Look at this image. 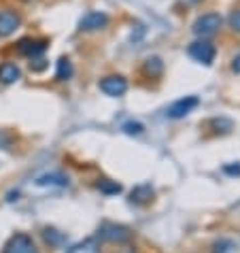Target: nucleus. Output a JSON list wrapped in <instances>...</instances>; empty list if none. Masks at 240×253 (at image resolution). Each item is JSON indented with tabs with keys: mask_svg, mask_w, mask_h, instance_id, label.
Masks as SVG:
<instances>
[{
	"mask_svg": "<svg viewBox=\"0 0 240 253\" xmlns=\"http://www.w3.org/2000/svg\"><path fill=\"white\" fill-rule=\"evenodd\" d=\"M221 28V15L219 13H206V15L198 17L194 24V32L198 37H210Z\"/></svg>",
	"mask_w": 240,
	"mask_h": 253,
	"instance_id": "f257e3e1",
	"label": "nucleus"
},
{
	"mask_svg": "<svg viewBox=\"0 0 240 253\" xmlns=\"http://www.w3.org/2000/svg\"><path fill=\"white\" fill-rule=\"evenodd\" d=\"M109 24V15L102 11H89L81 17L79 22V30L81 32H96V30H102L104 26Z\"/></svg>",
	"mask_w": 240,
	"mask_h": 253,
	"instance_id": "f03ea898",
	"label": "nucleus"
},
{
	"mask_svg": "<svg viewBox=\"0 0 240 253\" xmlns=\"http://www.w3.org/2000/svg\"><path fill=\"white\" fill-rule=\"evenodd\" d=\"M2 253H39V249L28 234H15V236H11V241L4 245Z\"/></svg>",
	"mask_w": 240,
	"mask_h": 253,
	"instance_id": "7ed1b4c3",
	"label": "nucleus"
},
{
	"mask_svg": "<svg viewBox=\"0 0 240 253\" xmlns=\"http://www.w3.org/2000/svg\"><path fill=\"white\" fill-rule=\"evenodd\" d=\"M100 89L107 96L117 98V96H123L125 92H128V81H125L123 77H119V75L104 77V79L100 81Z\"/></svg>",
	"mask_w": 240,
	"mask_h": 253,
	"instance_id": "20e7f679",
	"label": "nucleus"
},
{
	"mask_svg": "<svg viewBox=\"0 0 240 253\" xmlns=\"http://www.w3.org/2000/svg\"><path fill=\"white\" fill-rule=\"evenodd\" d=\"M100 236L107 238V241L111 243H125L132 238V232L130 228L125 226H117V223H104V226L100 228Z\"/></svg>",
	"mask_w": 240,
	"mask_h": 253,
	"instance_id": "39448f33",
	"label": "nucleus"
},
{
	"mask_svg": "<svg viewBox=\"0 0 240 253\" xmlns=\"http://www.w3.org/2000/svg\"><path fill=\"white\" fill-rule=\"evenodd\" d=\"M189 55L196 62H202V64H210L215 60V47L206 43V41H198V43L189 45Z\"/></svg>",
	"mask_w": 240,
	"mask_h": 253,
	"instance_id": "423d86ee",
	"label": "nucleus"
},
{
	"mask_svg": "<svg viewBox=\"0 0 240 253\" xmlns=\"http://www.w3.org/2000/svg\"><path fill=\"white\" fill-rule=\"evenodd\" d=\"M19 24H22V17L15 11H9V9L0 11V37L13 34L19 28Z\"/></svg>",
	"mask_w": 240,
	"mask_h": 253,
	"instance_id": "0eeeda50",
	"label": "nucleus"
},
{
	"mask_svg": "<svg viewBox=\"0 0 240 253\" xmlns=\"http://www.w3.org/2000/svg\"><path fill=\"white\" fill-rule=\"evenodd\" d=\"M198 104V98L196 96H187V98H181V100H176L174 104H170L168 107V117H172V119H181V117H185L189 111H192L194 107Z\"/></svg>",
	"mask_w": 240,
	"mask_h": 253,
	"instance_id": "6e6552de",
	"label": "nucleus"
},
{
	"mask_svg": "<svg viewBox=\"0 0 240 253\" xmlns=\"http://www.w3.org/2000/svg\"><path fill=\"white\" fill-rule=\"evenodd\" d=\"M17 49L22 51L24 55H28V58H37L39 53H43L47 49V41H37V39H24L19 41Z\"/></svg>",
	"mask_w": 240,
	"mask_h": 253,
	"instance_id": "1a4fd4ad",
	"label": "nucleus"
},
{
	"mask_svg": "<svg viewBox=\"0 0 240 253\" xmlns=\"http://www.w3.org/2000/svg\"><path fill=\"white\" fill-rule=\"evenodd\" d=\"M22 73H19L17 64H11V62H4V64H0V81L2 83H15Z\"/></svg>",
	"mask_w": 240,
	"mask_h": 253,
	"instance_id": "9d476101",
	"label": "nucleus"
},
{
	"mask_svg": "<svg viewBox=\"0 0 240 253\" xmlns=\"http://www.w3.org/2000/svg\"><path fill=\"white\" fill-rule=\"evenodd\" d=\"M68 253H100V245H98L96 238H85V241L73 245Z\"/></svg>",
	"mask_w": 240,
	"mask_h": 253,
	"instance_id": "9b49d317",
	"label": "nucleus"
},
{
	"mask_svg": "<svg viewBox=\"0 0 240 253\" xmlns=\"http://www.w3.org/2000/svg\"><path fill=\"white\" fill-rule=\"evenodd\" d=\"M55 77H58L60 81H66V79L73 77V64H70L68 58H60L58 60V75Z\"/></svg>",
	"mask_w": 240,
	"mask_h": 253,
	"instance_id": "f8f14e48",
	"label": "nucleus"
},
{
	"mask_svg": "<svg viewBox=\"0 0 240 253\" xmlns=\"http://www.w3.org/2000/svg\"><path fill=\"white\" fill-rule=\"evenodd\" d=\"M153 198V189L149 185H143L132 192V202H149Z\"/></svg>",
	"mask_w": 240,
	"mask_h": 253,
	"instance_id": "ddd939ff",
	"label": "nucleus"
},
{
	"mask_svg": "<svg viewBox=\"0 0 240 253\" xmlns=\"http://www.w3.org/2000/svg\"><path fill=\"white\" fill-rule=\"evenodd\" d=\"M68 181L62 174H47V177L37 179V185H66Z\"/></svg>",
	"mask_w": 240,
	"mask_h": 253,
	"instance_id": "4468645a",
	"label": "nucleus"
},
{
	"mask_svg": "<svg viewBox=\"0 0 240 253\" xmlns=\"http://www.w3.org/2000/svg\"><path fill=\"white\" fill-rule=\"evenodd\" d=\"M145 68H147V73H151V75H160L161 73V60L160 58H149Z\"/></svg>",
	"mask_w": 240,
	"mask_h": 253,
	"instance_id": "2eb2a0df",
	"label": "nucleus"
},
{
	"mask_svg": "<svg viewBox=\"0 0 240 253\" xmlns=\"http://www.w3.org/2000/svg\"><path fill=\"white\" fill-rule=\"evenodd\" d=\"M98 187H100L102 192H107V194H117L119 189H121V187H119V185H115V183H100Z\"/></svg>",
	"mask_w": 240,
	"mask_h": 253,
	"instance_id": "dca6fc26",
	"label": "nucleus"
},
{
	"mask_svg": "<svg viewBox=\"0 0 240 253\" xmlns=\"http://www.w3.org/2000/svg\"><path fill=\"white\" fill-rule=\"evenodd\" d=\"M230 26L234 28V30L240 32V11H234V13L230 15Z\"/></svg>",
	"mask_w": 240,
	"mask_h": 253,
	"instance_id": "f3484780",
	"label": "nucleus"
},
{
	"mask_svg": "<svg viewBox=\"0 0 240 253\" xmlns=\"http://www.w3.org/2000/svg\"><path fill=\"white\" fill-rule=\"evenodd\" d=\"M125 132H128V134H140V132H143V126L140 124H125Z\"/></svg>",
	"mask_w": 240,
	"mask_h": 253,
	"instance_id": "a211bd4d",
	"label": "nucleus"
},
{
	"mask_svg": "<svg viewBox=\"0 0 240 253\" xmlns=\"http://www.w3.org/2000/svg\"><path fill=\"white\" fill-rule=\"evenodd\" d=\"M225 172H230V174H240V164L234 168V166H225Z\"/></svg>",
	"mask_w": 240,
	"mask_h": 253,
	"instance_id": "6ab92c4d",
	"label": "nucleus"
},
{
	"mask_svg": "<svg viewBox=\"0 0 240 253\" xmlns=\"http://www.w3.org/2000/svg\"><path fill=\"white\" fill-rule=\"evenodd\" d=\"M232 68H234V73H238V75H240V53L234 58V64H232Z\"/></svg>",
	"mask_w": 240,
	"mask_h": 253,
	"instance_id": "aec40b11",
	"label": "nucleus"
}]
</instances>
